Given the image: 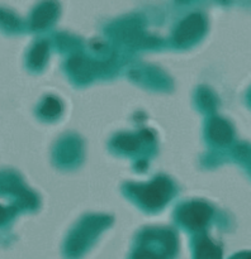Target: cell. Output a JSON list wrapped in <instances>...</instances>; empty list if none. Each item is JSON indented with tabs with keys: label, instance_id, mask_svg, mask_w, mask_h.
<instances>
[{
	"label": "cell",
	"instance_id": "1",
	"mask_svg": "<svg viewBox=\"0 0 251 259\" xmlns=\"http://www.w3.org/2000/svg\"><path fill=\"white\" fill-rule=\"evenodd\" d=\"M170 184L164 180H156L152 182L151 185H146V186H141L137 190V195H138L139 200L144 202L146 206L152 207H159L166 201L167 196L170 194Z\"/></svg>",
	"mask_w": 251,
	"mask_h": 259
},
{
	"label": "cell",
	"instance_id": "8",
	"mask_svg": "<svg viewBox=\"0 0 251 259\" xmlns=\"http://www.w3.org/2000/svg\"><path fill=\"white\" fill-rule=\"evenodd\" d=\"M61 111V105L58 103V100L56 99H47L45 101V104L42 105V109H41V113L45 116H56Z\"/></svg>",
	"mask_w": 251,
	"mask_h": 259
},
{
	"label": "cell",
	"instance_id": "6",
	"mask_svg": "<svg viewBox=\"0 0 251 259\" xmlns=\"http://www.w3.org/2000/svg\"><path fill=\"white\" fill-rule=\"evenodd\" d=\"M222 252L207 238H203L197 247V259H221Z\"/></svg>",
	"mask_w": 251,
	"mask_h": 259
},
{
	"label": "cell",
	"instance_id": "11",
	"mask_svg": "<svg viewBox=\"0 0 251 259\" xmlns=\"http://www.w3.org/2000/svg\"><path fill=\"white\" fill-rule=\"evenodd\" d=\"M5 219H7V210L0 206V223L4 222Z\"/></svg>",
	"mask_w": 251,
	"mask_h": 259
},
{
	"label": "cell",
	"instance_id": "5",
	"mask_svg": "<svg viewBox=\"0 0 251 259\" xmlns=\"http://www.w3.org/2000/svg\"><path fill=\"white\" fill-rule=\"evenodd\" d=\"M56 9L53 8V4H43L42 7L35 10L33 15V27L34 28H43L55 18Z\"/></svg>",
	"mask_w": 251,
	"mask_h": 259
},
{
	"label": "cell",
	"instance_id": "4",
	"mask_svg": "<svg viewBox=\"0 0 251 259\" xmlns=\"http://www.w3.org/2000/svg\"><path fill=\"white\" fill-rule=\"evenodd\" d=\"M210 138L218 143H227L232 139V129L226 121L214 119L209 125Z\"/></svg>",
	"mask_w": 251,
	"mask_h": 259
},
{
	"label": "cell",
	"instance_id": "3",
	"mask_svg": "<svg viewBox=\"0 0 251 259\" xmlns=\"http://www.w3.org/2000/svg\"><path fill=\"white\" fill-rule=\"evenodd\" d=\"M203 28H204L203 18L199 14L190 15L179 25L176 34H175V39L179 43L189 42L203 32Z\"/></svg>",
	"mask_w": 251,
	"mask_h": 259
},
{
	"label": "cell",
	"instance_id": "2",
	"mask_svg": "<svg viewBox=\"0 0 251 259\" xmlns=\"http://www.w3.org/2000/svg\"><path fill=\"white\" fill-rule=\"evenodd\" d=\"M210 214H212V210L208 205L202 204V202H194V204L187 205L180 210V220L183 222V224L192 229H199L207 224Z\"/></svg>",
	"mask_w": 251,
	"mask_h": 259
},
{
	"label": "cell",
	"instance_id": "9",
	"mask_svg": "<svg viewBox=\"0 0 251 259\" xmlns=\"http://www.w3.org/2000/svg\"><path fill=\"white\" fill-rule=\"evenodd\" d=\"M116 146L118 148L124 149V151H133L138 147V141L134 137L131 136H122L117 139Z\"/></svg>",
	"mask_w": 251,
	"mask_h": 259
},
{
	"label": "cell",
	"instance_id": "12",
	"mask_svg": "<svg viewBox=\"0 0 251 259\" xmlns=\"http://www.w3.org/2000/svg\"><path fill=\"white\" fill-rule=\"evenodd\" d=\"M246 259H248V258H246Z\"/></svg>",
	"mask_w": 251,
	"mask_h": 259
},
{
	"label": "cell",
	"instance_id": "10",
	"mask_svg": "<svg viewBox=\"0 0 251 259\" xmlns=\"http://www.w3.org/2000/svg\"><path fill=\"white\" fill-rule=\"evenodd\" d=\"M134 259H161V257L157 255L156 253L150 252V250H138L134 254Z\"/></svg>",
	"mask_w": 251,
	"mask_h": 259
},
{
	"label": "cell",
	"instance_id": "7",
	"mask_svg": "<svg viewBox=\"0 0 251 259\" xmlns=\"http://www.w3.org/2000/svg\"><path fill=\"white\" fill-rule=\"evenodd\" d=\"M46 53H47V45L46 43H40L33 48L32 53H30V63L34 67H40L43 63L46 58Z\"/></svg>",
	"mask_w": 251,
	"mask_h": 259
}]
</instances>
